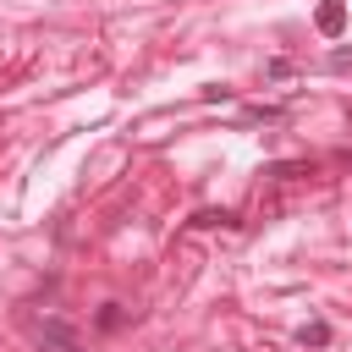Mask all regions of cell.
I'll return each mask as SVG.
<instances>
[{
    "label": "cell",
    "instance_id": "277c9868",
    "mask_svg": "<svg viewBox=\"0 0 352 352\" xmlns=\"http://www.w3.org/2000/svg\"><path fill=\"white\" fill-rule=\"evenodd\" d=\"M297 341H302V346H324V341H330V324H302Z\"/></svg>",
    "mask_w": 352,
    "mask_h": 352
},
{
    "label": "cell",
    "instance_id": "6da1fadb",
    "mask_svg": "<svg viewBox=\"0 0 352 352\" xmlns=\"http://www.w3.org/2000/svg\"><path fill=\"white\" fill-rule=\"evenodd\" d=\"M33 341H38L44 352H82V341H77V330H72L66 319H55V314H44V319H33Z\"/></svg>",
    "mask_w": 352,
    "mask_h": 352
},
{
    "label": "cell",
    "instance_id": "3957f363",
    "mask_svg": "<svg viewBox=\"0 0 352 352\" xmlns=\"http://www.w3.org/2000/svg\"><path fill=\"white\" fill-rule=\"evenodd\" d=\"M121 324H126L121 302H104V308H99V330H121Z\"/></svg>",
    "mask_w": 352,
    "mask_h": 352
},
{
    "label": "cell",
    "instance_id": "7a4b0ae2",
    "mask_svg": "<svg viewBox=\"0 0 352 352\" xmlns=\"http://www.w3.org/2000/svg\"><path fill=\"white\" fill-rule=\"evenodd\" d=\"M314 22H319V33H324V38H336V33L346 28V6H341V0H324Z\"/></svg>",
    "mask_w": 352,
    "mask_h": 352
}]
</instances>
